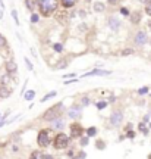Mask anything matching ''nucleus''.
<instances>
[{"label": "nucleus", "mask_w": 151, "mask_h": 159, "mask_svg": "<svg viewBox=\"0 0 151 159\" xmlns=\"http://www.w3.org/2000/svg\"><path fill=\"white\" fill-rule=\"evenodd\" d=\"M2 125H5V122H3V121H0V127H2Z\"/></svg>", "instance_id": "ea45409f"}, {"label": "nucleus", "mask_w": 151, "mask_h": 159, "mask_svg": "<svg viewBox=\"0 0 151 159\" xmlns=\"http://www.w3.org/2000/svg\"><path fill=\"white\" fill-rule=\"evenodd\" d=\"M60 108H62V103H59L57 106H53V108H50L44 115H43V119H44V121H53V119L59 118V116H60V114H59Z\"/></svg>", "instance_id": "20e7f679"}, {"label": "nucleus", "mask_w": 151, "mask_h": 159, "mask_svg": "<svg viewBox=\"0 0 151 159\" xmlns=\"http://www.w3.org/2000/svg\"><path fill=\"white\" fill-rule=\"evenodd\" d=\"M81 112H82V108L79 105H73V106L67 109V116L72 119H78L81 116Z\"/></svg>", "instance_id": "423d86ee"}, {"label": "nucleus", "mask_w": 151, "mask_h": 159, "mask_svg": "<svg viewBox=\"0 0 151 159\" xmlns=\"http://www.w3.org/2000/svg\"><path fill=\"white\" fill-rule=\"evenodd\" d=\"M76 2H78V0H60L62 6H63L65 9H71L72 6L76 5Z\"/></svg>", "instance_id": "ddd939ff"}, {"label": "nucleus", "mask_w": 151, "mask_h": 159, "mask_svg": "<svg viewBox=\"0 0 151 159\" xmlns=\"http://www.w3.org/2000/svg\"><path fill=\"white\" fill-rule=\"evenodd\" d=\"M34 97H35V91L28 90L27 93H25V100H32Z\"/></svg>", "instance_id": "dca6fc26"}, {"label": "nucleus", "mask_w": 151, "mask_h": 159, "mask_svg": "<svg viewBox=\"0 0 151 159\" xmlns=\"http://www.w3.org/2000/svg\"><path fill=\"white\" fill-rule=\"evenodd\" d=\"M109 25H110V28H112V30L118 31V28L120 27V21H119L118 18L110 16V18H109Z\"/></svg>", "instance_id": "1a4fd4ad"}, {"label": "nucleus", "mask_w": 151, "mask_h": 159, "mask_svg": "<svg viewBox=\"0 0 151 159\" xmlns=\"http://www.w3.org/2000/svg\"><path fill=\"white\" fill-rule=\"evenodd\" d=\"M140 130L144 133V134H148V130H147V127L145 124H140Z\"/></svg>", "instance_id": "2f4dec72"}, {"label": "nucleus", "mask_w": 151, "mask_h": 159, "mask_svg": "<svg viewBox=\"0 0 151 159\" xmlns=\"http://www.w3.org/2000/svg\"><path fill=\"white\" fill-rule=\"evenodd\" d=\"M106 106H107V102H106V100H101V102L97 103V109H100V111H101V109H104Z\"/></svg>", "instance_id": "aec40b11"}, {"label": "nucleus", "mask_w": 151, "mask_h": 159, "mask_svg": "<svg viewBox=\"0 0 151 159\" xmlns=\"http://www.w3.org/2000/svg\"><path fill=\"white\" fill-rule=\"evenodd\" d=\"M132 22L134 24H136V22H140V19H141V13L140 12H134V13H132Z\"/></svg>", "instance_id": "2eb2a0df"}, {"label": "nucleus", "mask_w": 151, "mask_h": 159, "mask_svg": "<svg viewBox=\"0 0 151 159\" xmlns=\"http://www.w3.org/2000/svg\"><path fill=\"white\" fill-rule=\"evenodd\" d=\"M75 81H78V80H69V81H65V84H72V83H75Z\"/></svg>", "instance_id": "4c0bfd02"}, {"label": "nucleus", "mask_w": 151, "mask_h": 159, "mask_svg": "<svg viewBox=\"0 0 151 159\" xmlns=\"http://www.w3.org/2000/svg\"><path fill=\"white\" fill-rule=\"evenodd\" d=\"M116 2H118V0H109V3H110V5H114Z\"/></svg>", "instance_id": "58836bf2"}, {"label": "nucleus", "mask_w": 151, "mask_h": 159, "mask_svg": "<svg viewBox=\"0 0 151 159\" xmlns=\"http://www.w3.org/2000/svg\"><path fill=\"white\" fill-rule=\"evenodd\" d=\"M90 75H110V71H104V69H94L88 74H85V77H90Z\"/></svg>", "instance_id": "f8f14e48"}, {"label": "nucleus", "mask_w": 151, "mask_h": 159, "mask_svg": "<svg viewBox=\"0 0 151 159\" xmlns=\"http://www.w3.org/2000/svg\"><path fill=\"white\" fill-rule=\"evenodd\" d=\"M31 158H43V153H40V152H32V153H31Z\"/></svg>", "instance_id": "473e14b6"}, {"label": "nucleus", "mask_w": 151, "mask_h": 159, "mask_svg": "<svg viewBox=\"0 0 151 159\" xmlns=\"http://www.w3.org/2000/svg\"><path fill=\"white\" fill-rule=\"evenodd\" d=\"M120 12H122L123 15H129V12H128V9H125V7H122V9H120Z\"/></svg>", "instance_id": "e433bc0d"}, {"label": "nucleus", "mask_w": 151, "mask_h": 159, "mask_svg": "<svg viewBox=\"0 0 151 159\" xmlns=\"http://www.w3.org/2000/svg\"><path fill=\"white\" fill-rule=\"evenodd\" d=\"M31 22H38V15H37V13H32V15H31Z\"/></svg>", "instance_id": "7c9ffc66"}, {"label": "nucleus", "mask_w": 151, "mask_h": 159, "mask_svg": "<svg viewBox=\"0 0 151 159\" xmlns=\"http://www.w3.org/2000/svg\"><path fill=\"white\" fill-rule=\"evenodd\" d=\"M25 63H27V68H28L29 71H32L34 66H32V63H31V61H29L28 57H25Z\"/></svg>", "instance_id": "4be33fe9"}, {"label": "nucleus", "mask_w": 151, "mask_h": 159, "mask_svg": "<svg viewBox=\"0 0 151 159\" xmlns=\"http://www.w3.org/2000/svg\"><path fill=\"white\" fill-rule=\"evenodd\" d=\"M69 131H71V137H72V139H79V137L82 136V133H84L82 127H81L78 122H73V124L69 127Z\"/></svg>", "instance_id": "39448f33"}, {"label": "nucleus", "mask_w": 151, "mask_h": 159, "mask_svg": "<svg viewBox=\"0 0 151 159\" xmlns=\"http://www.w3.org/2000/svg\"><path fill=\"white\" fill-rule=\"evenodd\" d=\"M6 69H7V72L9 74H13V72H16V63L15 62H7L6 63Z\"/></svg>", "instance_id": "4468645a"}, {"label": "nucleus", "mask_w": 151, "mask_h": 159, "mask_svg": "<svg viewBox=\"0 0 151 159\" xmlns=\"http://www.w3.org/2000/svg\"><path fill=\"white\" fill-rule=\"evenodd\" d=\"M54 139V130L53 128H45V130H41L38 133V137H37V143H38L40 148H47Z\"/></svg>", "instance_id": "f03ea898"}, {"label": "nucleus", "mask_w": 151, "mask_h": 159, "mask_svg": "<svg viewBox=\"0 0 151 159\" xmlns=\"http://www.w3.org/2000/svg\"><path fill=\"white\" fill-rule=\"evenodd\" d=\"M63 127H65V119H62L60 116L53 119V130H62Z\"/></svg>", "instance_id": "9b49d317"}, {"label": "nucleus", "mask_w": 151, "mask_h": 159, "mask_svg": "<svg viewBox=\"0 0 151 159\" xmlns=\"http://www.w3.org/2000/svg\"><path fill=\"white\" fill-rule=\"evenodd\" d=\"M122 121H123L122 111H114L112 114V116H110V124L114 125V127H118V125L122 124Z\"/></svg>", "instance_id": "0eeeda50"}, {"label": "nucleus", "mask_w": 151, "mask_h": 159, "mask_svg": "<svg viewBox=\"0 0 151 159\" xmlns=\"http://www.w3.org/2000/svg\"><path fill=\"white\" fill-rule=\"evenodd\" d=\"M76 156H78V158H87V153H85V152H79Z\"/></svg>", "instance_id": "c9c22d12"}, {"label": "nucleus", "mask_w": 151, "mask_h": 159, "mask_svg": "<svg viewBox=\"0 0 151 159\" xmlns=\"http://www.w3.org/2000/svg\"><path fill=\"white\" fill-rule=\"evenodd\" d=\"M38 7H40V13L41 15L50 16L53 12L57 11L59 2L57 0H38Z\"/></svg>", "instance_id": "f257e3e1"}, {"label": "nucleus", "mask_w": 151, "mask_h": 159, "mask_svg": "<svg viewBox=\"0 0 151 159\" xmlns=\"http://www.w3.org/2000/svg\"><path fill=\"white\" fill-rule=\"evenodd\" d=\"M145 12L151 16V0L148 2V3H147V6H145Z\"/></svg>", "instance_id": "c756f323"}, {"label": "nucleus", "mask_w": 151, "mask_h": 159, "mask_svg": "<svg viewBox=\"0 0 151 159\" xmlns=\"http://www.w3.org/2000/svg\"><path fill=\"white\" fill-rule=\"evenodd\" d=\"M95 134H97V130H95L94 127H91V128L87 130V136L88 137H93V136H95Z\"/></svg>", "instance_id": "a211bd4d"}, {"label": "nucleus", "mask_w": 151, "mask_h": 159, "mask_svg": "<svg viewBox=\"0 0 151 159\" xmlns=\"http://www.w3.org/2000/svg\"><path fill=\"white\" fill-rule=\"evenodd\" d=\"M145 93H148V87H141L138 90V94H145Z\"/></svg>", "instance_id": "cd10ccee"}, {"label": "nucleus", "mask_w": 151, "mask_h": 159, "mask_svg": "<svg viewBox=\"0 0 151 159\" xmlns=\"http://www.w3.org/2000/svg\"><path fill=\"white\" fill-rule=\"evenodd\" d=\"M95 146H97L98 149H104V148H106V144H104V142H101V140H98V142L95 143Z\"/></svg>", "instance_id": "c85d7f7f"}, {"label": "nucleus", "mask_w": 151, "mask_h": 159, "mask_svg": "<svg viewBox=\"0 0 151 159\" xmlns=\"http://www.w3.org/2000/svg\"><path fill=\"white\" fill-rule=\"evenodd\" d=\"M3 11H5V6H3V2H0V19L3 18Z\"/></svg>", "instance_id": "72a5a7b5"}, {"label": "nucleus", "mask_w": 151, "mask_h": 159, "mask_svg": "<svg viewBox=\"0 0 151 159\" xmlns=\"http://www.w3.org/2000/svg\"><path fill=\"white\" fill-rule=\"evenodd\" d=\"M54 96H56V91H51V93H49L47 96H44V97H43V99H41V102L44 103V102H47L49 99H51V97H54Z\"/></svg>", "instance_id": "f3484780"}, {"label": "nucleus", "mask_w": 151, "mask_h": 159, "mask_svg": "<svg viewBox=\"0 0 151 159\" xmlns=\"http://www.w3.org/2000/svg\"><path fill=\"white\" fill-rule=\"evenodd\" d=\"M128 137H129V139H134L135 133H134V131H131V130H128Z\"/></svg>", "instance_id": "f704fd0d"}, {"label": "nucleus", "mask_w": 151, "mask_h": 159, "mask_svg": "<svg viewBox=\"0 0 151 159\" xmlns=\"http://www.w3.org/2000/svg\"><path fill=\"white\" fill-rule=\"evenodd\" d=\"M79 143H81V146H87L88 144V137H79Z\"/></svg>", "instance_id": "412c9836"}, {"label": "nucleus", "mask_w": 151, "mask_h": 159, "mask_svg": "<svg viewBox=\"0 0 151 159\" xmlns=\"http://www.w3.org/2000/svg\"><path fill=\"white\" fill-rule=\"evenodd\" d=\"M6 43H7V41H6V39L2 34H0V47H5Z\"/></svg>", "instance_id": "a878e982"}, {"label": "nucleus", "mask_w": 151, "mask_h": 159, "mask_svg": "<svg viewBox=\"0 0 151 159\" xmlns=\"http://www.w3.org/2000/svg\"><path fill=\"white\" fill-rule=\"evenodd\" d=\"M147 40H148V35H147L145 31H138L135 35V43L138 46H144L147 43Z\"/></svg>", "instance_id": "6e6552de"}, {"label": "nucleus", "mask_w": 151, "mask_h": 159, "mask_svg": "<svg viewBox=\"0 0 151 159\" xmlns=\"http://www.w3.org/2000/svg\"><path fill=\"white\" fill-rule=\"evenodd\" d=\"M53 49L56 52H62V49H63V46L60 44V43H56V44H53Z\"/></svg>", "instance_id": "5701e85b"}, {"label": "nucleus", "mask_w": 151, "mask_h": 159, "mask_svg": "<svg viewBox=\"0 0 151 159\" xmlns=\"http://www.w3.org/2000/svg\"><path fill=\"white\" fill-rule=\"evenodd\" d=\"M69 140H71V139H69L65 133H60V134L54 136V139H53V146H54V149H57V150H62V149L67 148Z\"/></svg>", "instance_id": "7ed1b4c3"}, {"label": "nucleus", "mask_w": 151, "mask_h": 159, "mask_svg": "<svg viewBox=\"0 0 151 159\" xmlns=\"http://www.w3.org/2000/svg\"><path fill=\"white\" fill-rule=\"evenodd\" d=\"M104 9V5H101V3H95V11L97 12H101Z\"/></svg>", "instance_id": "bb28decb"}, {"label": "nucleus", "mask_w": 151, "mask_h": 159, "mask_svg": "<svg viewBox=\"0 0 151 159\" xmlns=\"http://www.w3.org/2000/svg\"><path fill=\"white\" fill-rule=\"evenodd\" d=\"M88 103H90V99H88V97H82V99H81V105H82V106H87Z\"/></svg>", "instance_id": "393cba45"}, {"label": "nucleus", "mask_w": 151, "mask_h": 159, "mask_svg": "<svg viewBox=\"0 0 151 159\" xmlns=\"http://www.w3.org/2000/svg\"><path fill=\"white\" fill-rule=\"evenodd\" d=\"M11 94H12L11 87H7V85H0V97L6 99V97H9Z\"/></svg>", "instance_id": "9d476101"}, {"label": "nucleus", "mask_w": 151, "mask_h": 159, "mask_svg": "<svg viewBox=\"0 0 151 159\" xmlns=\"http://www.w3.org/2000/svg\"><path fill=\"white\" fill-rule=\"evenodd\" d=\"M66 66H67V62H66V61H60V62L57 63L56 68L57 69H63V68H66Z\"/></svg>", "instance_id": "6ab92c4d"}, {"label": "nucleus", "mask_w": 151, "mask_h": 159, "mask_svg": "<svg viewBox=\"0 0 151 159\" xmlns=\"http://www.w3.org/2000/svg\"><path fill=\"white\" fill-rule=\"evenodd\" d=\"M12 16H13V19H15V24H16V25H19V19H18L16 11H12Z\"/></svg>", "instance_id": "b1692460"}]
</instances>
